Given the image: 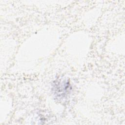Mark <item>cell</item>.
I'll return each mask as SVG.
<instances>
[{"mask_svg":"<svg viewBox=\"0 0 125 125\" xmlns=\"http://www.w3.org/2000/svg\"><path fill=\"white\" fill-rule=\"evenodd\" d=\"M59 82V83L54 86L55 93L57 94L58 97L62 96V97L69 90V83L65 81Z\"/></svg>","mask_w":125,"mask_h":125,"instance_id":"1","label":"cell"}]
</instances>
